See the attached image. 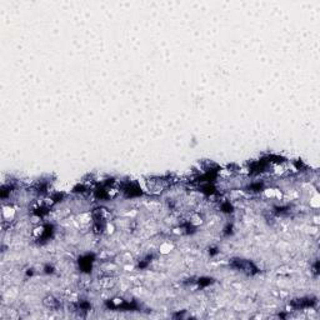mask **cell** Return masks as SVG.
I'll return each instance as SVG.
<instances>
[{"label": "cell", "instance_id": "1", "mask_svg": "<svg viewBox=\"0 0 320 320\" xmlns=\"http://www.w3.org/2000/svg\"><path fill=\"white\" fill-rule=\"evenodd\" d=\"M231 268L239 270V271H242L246 275H255L258 274L260 270L259 268L254 264V263H251L250 260H244V259H233L231 263Z\"/></svg>", "mask_w": 320, "mask_h": 320}, {"label": "cell", "instance_id": "2", "mask_svg": "<svg viewBox=\"0 0 320 320\" xmlns=\"http://www.w3.org/2000/svg\"><path fill=\"white\" fill-rule=\"evenodd\" d=\"M316 304V300L313 298H301V299H296L293 300L290 303L291 306H294L295 309H305V308H310V306H314Z\"/></svg>", "mask_w": 320, "mask_h": 320}, {"label": "cell", "instance_id": "3", "mask_svg": "<svg viewBox=\"0 0 320 320\" xmlns=\"http://www.w3.org/2000/svg\"><path fill=\"white\" fill-rule=\"evenodd\" d=\"M93 255H85L79 259V265L83 271H90L91 265H93Z\"/></svg>", "mask_w": 320, "mask_h": 320}, {"label": "cell", "instance_id": "4", "mask_svg": "<svg viewBox=\"0 0 320 320\" xmlns=\"http://www.w3.org/2000/svg\"><path fill=\"white\" fill-rule=\"evenodd\" d=\"M196 283H198V285L199 286H208V285H210L211 283H213V279L211 278H200L199 280H196Z\"/></svg>", "mask_w": 320, "mask_h": 320}, {"label": "cell", "instance_id": "5", "mask_svg": "<svg viewBox=\"0 0 320 320\" xmlns=\"http://www.w3.org/2000/svg\"><path fill=\"white\" fill-rule=\"evenodd\" d=\"M221 210H223L224 213H233V206H231L230 203H224V204L221 205Z\"/></svg>", "mask_w": 320, "mask_h": 320}, {"label": "cell", "instance_id": "6", "mask_svg": "<svg viewBox=\"0 0 320 320\" xmlns=\"http://www.w3.org/2000/svg\"><path fill=\"white\" fill-rule=\"evenodd\" d=\"M224 230H225V231H224L225 235L231 234V233H233V225H231V224H228V225H226V228H225Z\"/></svg>", "mask_w": 320, "mask_h": 320}, {"label": "cell", "instance_id": "7", "mask_svg": "<svg viewBox=\"0 0 320 320\" xmlns=\"http://www.w3.org/2000/svg\"><path fill=\"white\" fill-rule=\"evenodd\" d=\"M45 273L46 274H51V273H54V268H53V266H50V265H48V266H45Z\"/></svg>", "mask_w": 320, "mask_h": 320}]
</instances>
